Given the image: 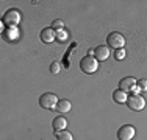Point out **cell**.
Wrapping results in <instances>:
<instances>
[{"label": "cell", "instance_id": "obj_4", "mask_svg": "<svg viewBox=\"0 0 147 140\" xmlns=\"http://www.w3.org/2000/svg\"><path fill=\"white\" fill-rule=\"evenodd\" d=\"M127 106L135 112L142 111L146 107V100L139 95V93H133V95H130L127 98Z\"/></svg>", "mask_w": 147, "mask_h": 140}, {"label": "cell", "instance_id": "obj_13", "mask_svg": "<svg viewBox=\"0 0 147 140\" xmlns=\"http://www.w3.org/2000/svg\"><path fill=\"white\" fill-rule=\"evenodd\" d=\"M55 135H57V140H74V135H72V132H69V131H58V132H55Z\"/></svg>", "mask_w": 147, "mask_h": 140}, {"label": "cell", "instance_id": "obj_11", "mask_svg": "<svg viewBox=\"0 0 147 140\" xmlns=\"http://www.w3.org/2000/svg\"><path fill=\"white\" fill-rule=\"evenodd\" d=\"M55 109H57V112H59V114H67V112L72 109V103L69 100H66V98H63V100L58 101Z\"/></svg>", "mask_w": 147, "mask_h": 140}, {"label": "cell", "instance_id": "obj_7", "mask_svg": "<svg viewBox=\"0 0 147 140\" xmlns=\"http://www.w3.org/2000/svg\"><path fill=\"white\" fill-rule=\"evenodd\" d=\"M117 139L119 140H133L135 139V128L131 125H124L117 131Z\"/></svg>", "mask_w": 147, "mask_h": 140}, {"label": "cell", "instance_id": "obj_14", "mask_svg": "<svg viewBox=\"0 0 147 140\" xmlns=\"http://www.w3.org/2000/svg\"><path fill=\"white\" fill-rule=\"evenodd\" d=\"M50 28L53 31H63L64 30V22H63V20H59V19H57V20H53V22H52V25H50Z\"/></svg>", "mask_w": 147, "mask_h": 140}, {"label": "cell", "instance_id": "obj_3", "mask_svg": "<svg viewBox=\"0 0 147 140\" xmlns=\"http://www.w3.org/2000/svg\"><path fill=\"white\" fill-rule=\"evenodd\" d=\"M58 101L59 100L57 98V95H55V93H50V92H45L39 97V104L44 109H55Z\"/></svg>", "mask_w": 147, "mask_h": 140}, {"label": "cell", "instance_id": "obj_5", "mask_svg": "<svg viewBox=\"0 0 147 140\" xmlns=\"http://www.w3.org/2000/svg\"><path fill=\"white\" fill-rule=\"evenodd\" d=\"M19 22H20V13L17 9H9L3 16V23H6L9 27H16Z\"/></svg>", "mask_w": 147, "mask_h": 140}, {"label": "cell", "instance_id": "obj_17", "mask_svg": "<svg viewBox=\"0 0 147 140\" xmlns=\"http://www.w3.org/2000/svg\"><path fill=\"white\" fill-rule=\"evenodd\" d=\"M114 58H116V61H122V59L125 58V50L124 48H119V50L114 51Z\"/></svg>", "mask_w": 147, "mask_h": 140}, {"label": "cell", "instance_id": "obj_10", "mask_svg": "<svg viewBox=\"0 0 147 140\" xmlns=\"http://www.w3.org/2000/svg\"><path fill=\"white\" fill-rule=\"evenodd\" d=\"M55 31L52 30V28H44L42 31H41V41L44 42V44H50V42L55 41Z\"/></svg>", "mask_w": 147, "mask_h": 140}, {"label": "cell", "instance_id": "obj_1", "mask_svg": "<svg viewBox=\"0 0 147 140\" xmlns=\"http://www.w3.org/2000/svg\"><path fill=\"white\" fill-rule=\"evenodd\" d=\"M80 69H82V72L88 73V75H92V73H96L97 69H99V61H97L94 56H85V58L80 61Z\"/></svg>", "mask_w": 147, "mask_h": 140}, {"label": "cell", "instance_id": "obj_2", "mask_svg": "<svg viewBox=\"0 0 147 140\" xmlns=\"http://www.w3.org/2000/svg\"><path fill=\"white\" fill-rule=\"evenodd\" d=\"M107 44H108V47L114 48V50H119V48H124V45H125V37L122 36L121 33H117V31H113V33L108 34Z\"/></svg>", "mask_w": 147, "mask_h": 140}, {"label": "cell", "instance_id": "obj_16", "mask_svg": "<svg viewBox=\"0 0 147 140\" xmlns=\"http://www.w3.org/2000/svg\"><path fill=\"white\" fill-rule=\"evenodd\" d=\"M59 70H61V64H59L58 61L52 62V65H50V72L53 73V75H58V73H59Z\"/></svg>", "mask_w": 147, "mask_h": 140}, {"label": "cell", "instance_id": "obj_6", "mask_svg": "<svg viewBox=\"0 0 147 140\" xmlns=\"http://www.w3.org/2000/svg\"><path fill=\"white\" fill-rule=\"evenodd\" d=\"M119 89L125 93L133 92V90L136 89V79L133 78V76H125V78H122L121 81H119Z\"/></svg>", "mask_w": 147, "mask_h": 140}, {"label": "cell", "instance_id": "obj_12", "mask_svg": "<svg viewBox=\"0 0 147 140\" xmlns=\"http://www.w3.org/2000/svg\"><path fill=\"white\" fill-rule=\"evenodd\" d=\"M127 93L125 92H122L121 89H117V90H114L113 92V100H114V103H117V104H122V103H127Z\"/></svg>", "mask_w": 147, "mask_h": 140}, {"label": "cell", "instance_id": "obj_9", "mask_svg": "<svg viewBox=\"0 0 147 140\" xmlns=\"http://www.w3.org/2000/svg\"><path fill=\"white\" fill-rule=\"evenodd\" d=\"M66 126H67V120H66L64 117H61V115H58V117L53 118V121H52V128H53L55 132L58 131H64Z\"/></svg>", "mask_w": 147, "mask_h": 140}, {"label": "cell", "instance_id": "obj_8", "mask_svg": "<svg viewBox=\"0 0 147 140\" xmlns=\"http://www.w3.org/2000/svg\"><path fill=\"white\" fill-rule=\"evenodd\" d=\"M96 50V59L97 61H107L108 58H110V47L108 45H97V48H94Z\"/></svg>", "mask_w": 147, "mask_h": 140}, {"label": "cell", "instance_id": "obj_15", "mask_svg": "<svg viewBox=\"0 0 147 140\" xmlns=\"http://www.w3.org/2000/svg\"><path fill=\"white\" fill-rule=\"evenodd\" d=\"M136 92H147V79L136 81Z\"/></svg>", "mask_w": 147, "mask_h": 140}]
</instances>
